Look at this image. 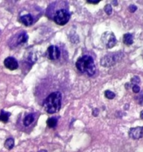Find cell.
<instances>
[{
  "label": "cell",
  "instance_id": "1",
  "mask_svg": "<svg viewBox=\"0 0 143 152\" xmlns=\"http://www.w3.org/2000/svg\"><path fill=\"white\" fill-rule=\"evenodd\" d=\"M62 95L59 91H55L50 94L46 97L43 102L45 109L49 114L58 112L60 109Z\"/></svg>",
  "mask_w": 143,
  "mask_h": 152
},
{
  "label": "cell",
  "instance_id": "2",
  "mask_svg": "<svg viewBox=\"0 0 143 152\" xmlns=\"http://www.w3.org/2000/svg\"><path fill=\"white\" fill-rule=\"evenodd\" d=\"M76 67L79 71L83 74H86L89 76L94 75L96 69L93 59L88 55H85L77 59Z\"/></svg>",
  "mask_w": 143,
  "mask_h": 152
},
{
  "label": "cell",
  "instance_id": "3",
  "mask_svg": "<svg viewBox=\"0 0 143 152\" xmlns=\"http://www.w3.org/2000/svg\"><path fill=\"white\" fill-rule=\"evenodd\" d=\"M70 19V13L66 9H60L55 13L54 21L59 25H64L69 22Z\"/></svg>",
  "mask_w": 143,
  "mask_h": 152
},
{
  "label": "cell",
  "instance_id": "4",
  "mask_svg": "<svg viewBox=\"0 0 143 152\" xmlns=\"http://www.w3.org/2000/svg\"><path fill=\"white\" fill-rule=\"evenodd\" d=\"M60 56V49L55 45H51L48 48V58L51 60H55L58 59Z\"/></svg>",
  "mask_w": 143,
  "mask_h": 152
},
{
  "label": "cell",
  "instance_id": "5",
  "mask_svg": "<svg viewBox=\"0 0 143 152\" xmlns=\"http://www.w3.org/2000/svg\"><path fill=\"white\" fill-rule=\"evenodd\" d=\"M118 59H119L118 54H110L108 56H106L102 59L101 63L102 64L103 66H111V65H114L116 63Z\"/></svg>",
  "mask_w": 143,
  "mask_h": 152
},
{
  "label": "cell",
  "instance_id": "6",
  "mask_svg": "<svg viewBox=\"0 0 143 152\" xmlns=\"http://www.w3.org/2000/svg\"><path fill=\"white\" fill-rule=\"evenodd\" d=\"M4 66L7 68H8L10 71H13V70H16L18 68V62L16 61V59L15 58L11 57V56H9L7 57L4 61Z\"/></svg>",
  "mask_w": 143,
  "mask_h": 152
},
{
  "label": "cell",
  "instance_id": "7",
  "mask_svg": "<svg viewBox=\"0 0 143 152\" xmlns=\"http://www.w3.org/2000/svg\"><path fill=\"white\" fill-rule=\"evenodd\" d=\"M129 136L134 140L141 139L143 137V127H136L130 129Z\"/></svg>",
  "mask_w": 143,
  "mask_h": 152
},
{
  "label": "cell",
  "instance_id": "8",
  "mask_svg": "<svg viewBox=\"0 0 143 152\" xmlns=\"http://www.w3.org/2000/svg\"><path fill=\"white\" fill-rule=\"evenodd\" d=\"M19 22L23 24L24 25H25V26H30L34 22V18L31 14L28 13V14H25L24 16H20Z\"/></svg>",
  "mask_w": 143,
  "mask_h": 152
},
{
  "label": "cell",
  "instance_id": "9",
  "mask_svg": "<svg viewBox=\"0 0 143 152\" xmlns=\"http://www.w3.org/2000/svg\"><path fill=\"white\" fill-rule=\"evenodd\" d=\"M36 120L35 114H28V115L25 116L23 120V125L25 127H28L30 125L32 124Z\"/></svg>",
  "mask_w": 143,
  "mask_h": 152
},
{
  "label": "cell",
  "instance_id": "10",
  "mask_svg": "<svg viewBox=\"0 0 143 152\" xmlns=\"http://www.w3.org/2000/svg\"><path fill=\"white\" fill-rule=\"evenodd\" d=\"M28 37L26 33L22 32L20 34L18 35L17 39H16V45H20L22 43H25L28 41Z\"/></svg>",
  "mask_w": 143,
  "mask_h": 152
},
{
  "label": "cell",
  "instance_id": "11",
  "mask_svg": "<svg viewBox=\"0 0 143 152\" xmlns=\"http://www.w3.org/2000/svg\"><path fill=\"white\" fill-rule=\"evenodd\" d=\"M123 42L125 44L127 45H132L133 42V37L132 34H125L123 37Z\"/></svg>",
  "mask_w": 143,
  "mask_h": 152
},
{
  "label": "cell",
  "instance_id": "12",
  "mask_svg": "<svg viewBox=\"0 0 143 152\" xmlns=\"http://www.w3.org/2000/svg\"><path fill=\"white\" fill-rule=\"evenodd\" d=\"M116 37H115L114 34H110V37H109L108 39V41H107V47L108 48H113V46L116 45Z\"/></svg>",
  "mask_w": 143,
  "mask_h": 152
},
{
  "label": "cell",
  "instance_id": "13",
  "mask_svg": "<svg viewBox=\"0 0 143 152\" xmlns=\"http://www.w3.org/2000/svg\"><path fill=\"white\" fill-rule=\"evenodd\" d=\"M10 116V113L1 111V114H0V121L3 122V123H7V122L8 121V119Z\"/></svg>",
  "mask_w": 143,
  "mask_h": 152
},
{
  "label": "cell",
  "instance_id": "14",
  "mask_svg": "<svg viewBox=\"0 0 143 152\" xmlns=\"http://www.w3.org/2000/svg\"><path fill=\"white\" fill-rule=\"evenodd\" d=\"M4 146L8 150L12 149L14 146V140L13 138H8L6 140L5 142H4Z\"/></svg>",
  "mask_w": 143,
  "mask_h": 152
},
{
  "label": "cell",
  "instance_id": "15",
  "mask_svg": "<svg viewBox=\"0 0 143 152\" xmlns=\"http://www.w3.org/2000/svg\"><path fill=\"white\" fill-rule=\"evenodd\" d=\"M57 123V119L55 117H52L47 120V125L49 128H55Z\"/></svg>",
  "mask_w": 143,
  "mask_h": 152
},
{
  "label": "cell",
  "instance_id": "16",
  "mask_svg": "<svg viewBox=\"0 0 143 152\" xmlns=\"http://www.w3.org/2000/svg\"><path fill=\"white\" fill-rule=\"evenodd\" d=\"M104 94H105V96L107 98V99H113V98L115 97V94L113 93V92L110 91H105V92H104Z\"/></svg>",
  "mask_w": 143,
  "mask_h": 152
},
{
  "label": "cell",
  "instance_id": "17",
  "mask_svg": "<svg viewBox=\"0 0 143 152\" xmlns=\"http://www.w3.org/2000/svg\"><path fill=\"white\" fill-rule=\"evenodd\" d=\"M104 11L107 13L108 15H110L113 11V9H112V6L110 4H107V5L104 7Z\"/></svg>",
  "mask_w": 143,
  "mask_h": 152
},
{
  "label": "cell",
  "instance_id": "18",
  "mask_svg": "<svg viewBox=\"0 0 143 152\" xmlns=\"http://www.w3.org/2000/svg\"><path fill=\"white\" fill-rule=\"evenodd\" d=\"M131 83L134 85H137L138 83H139L140 80H139V77H134L131 80Z\"/></svg>",
  "mask_w": 143,
  "mask_h": 152
},
{
  "label": "cell",
  "instance_id": "19",
  "mask_svg": "<svg viewBox=\"0 0 143 152\" xmlns=\"http://www.w3.org/2000/svg\"><path fill=\"white\" fill-rule=\"evenodd\" d=\"M132 90L134 93H136V94L139 93V92L140 91L139 86H137V85H133V88H132Z\"/></svg>",
  "mask_w": 143,
  "mask_h": 152
},
{
  "label": "cell",
  "instance_id": "20",
  "mask_svg": "<svg viewBox=\"0 0 143 152\" xmlns=\"http://www.w3.org/2000/svg\"><path fill=\"white\" fill-rule=\"evenodd\" d=\"M136 10H137V7H136L135 5H133V4H131V5H130L129 10L131 12V13H133V12H135Z\"/></svg>",
  "mask_w": 143,
  "mask_h": 152
},
{
  "label": "cell",
  "instance_id": "21",
  "mask_svg": "<svg viewBox=\"0 0 143 152\" xmlns=\"http://www.w3.org/2000/svg\"><path fill=\"white\" fill-rule=\"evenodd\" d=\"M88 3H90V4H98V2H99V1H87Z\"/></svg>",
  "mask_w": 143,
  "mask_h": 152
},
{
  "label": "cell",
  "instance_id": "22",
  "mask_svg": "<svg viewBox=\"0 0 143 152\" xmlns=\"http://www.w3.org/2000/svg\"><path fill=\"white\" fill-rule=\"evenodd\" d=\"M140 117H141L142 119H143V111H142L141 113H140Z\"/></svg>",
  "mask_w": 143,
  "mask_h": 152
},
{
  "label": "cell",
  "instance_id": "23",
  "mask_svg": "<svg viewBox=\"0 0 143 152\" xmlns=\"http://www.w3.org/2000/svg\"><path fill=\"white\" fill-rule=\"evenodd\" d=\"M38 152H47V151H46V150H41V151H39Z\"/></svg>",
  "mask_w": 143,
  "mask_h": 152
}]
</instances>
